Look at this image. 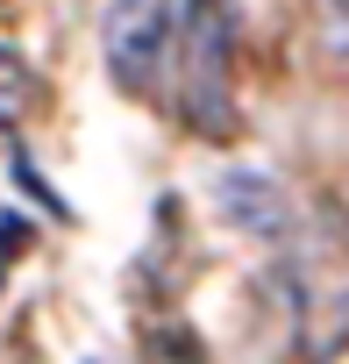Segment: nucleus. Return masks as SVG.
I'll return each instance as SVG.
<instances>
[{
  "label": "nucleus",
  "mask_w": 349,
  "mask_h": 364,
  "mask_svg": "<svg viewBox=\"0 0 349 364\" xmlns=\"http://www.w3.org/2000/svg\"><path fill=\"white\" fill-rule=\"evenodd\" d=\"M292 364L349 357V208L321 200L292 236Z\"/></svg>",
  "instance_id": "nucleus-1"
},
{
  "label": "nucleus",
  "mask_w": 349,
  "mask_h": 364,
  "mask_svg": "<svg viewBox=\"0 0 349 364\" xmlns=\"http://www.w3.org/2000/svg\"><path fill=\"white\" fill-rule=\"evenodd\" d=\"M179 114L207 143L236 136V8L228 0L179 8Z\"/></svg>",
  "instance_id": "nucleus-2"
},
{
  "label": "nucleus",
  "mask_w": 349,
  "mask_h": 364,
  "mask_svg": "<svg viewBox=\"0 0 349 364\" xmlns=\"http://www.w3.org/2000/svg\"><path fill=\"white\" fill-rule=\"evenodd\" d=\"M171 29H179V8L171 0H107L100 15V50L121 93H150L171 50Z\"/></svg>",
  "instance_id": "nucleus-3"
},
{
  "label": "nucleus",
  "mask_w": 349,
  "mask_h": 364,
  "mask_svg": "<svg viewBox=\"0 0 349 364\" xmlns=\"http://www.w3.org/2000/svg\"><path fill=\"white\" fill-rule=\"evenodd\" d=\"M221 208H228V222H243V229H257V236H278L285 229V193L271 186V178H257V171H236L228 186H221Z\"/></svg>",
  "instance_id": "nucleus-4"
},
{
  "label": "nucleus",
  "mask_w": 349,
  "mask_h": 364,
  "mask_svg": "<svg viewBox=\"0 0 349 364\" xmlns=\"http://www.w3.org/2000/svg\"><path fill=\"white\" fill-rule=\"evenodd\" d=\"M29 114H43V79L29 72V58H22V50L0 43V136H15Z\"/></svg>",
  "instance_id": "nucleus-5"
},
{
  "label": "nucleus",
  "mask_w": 349,
  "mask_h": 364,
  "mask_svg": "<svg viewBox=\"0 0 349 364\" xmlns=\"http://www.w3.org/2000/svg\"><path fill=\"white\" fill-rule=\"evenodd\" d=\"M306 29L321 65H349V0H306Z\"/></svg>",
  "instance_id": "nucleus-6"
},
{
  "label": "nucleus",
  "mask_w": 349,
  "mask_h": 364,
  "mask_svg": "<svg viewBox=\"0 0 349 364\" xmlns=\"http://www.w3.org/2000/svg\"><path fill=\"white\" fill-rule=\"evenodd\" d=\"M150 364H200V343H193V328H157L150 336Z\"/></svg>",
  "instance_id": "nucleus-7"
},
{
  "label": "nucleus",
  "mask_w": 349,
  "mask_h": 364,
  "mask_svg": "<svg viewBox=\"0 0 349 364\" xmlns=\"http://www.w3.org/2000/svg\"><path fill=\"white\" fill-rule=\"evenodd\" d=\"M0 8H8V0H0Z\"/></svg>",
  "instance_id": "nucleus-8"
}]
</instances>
